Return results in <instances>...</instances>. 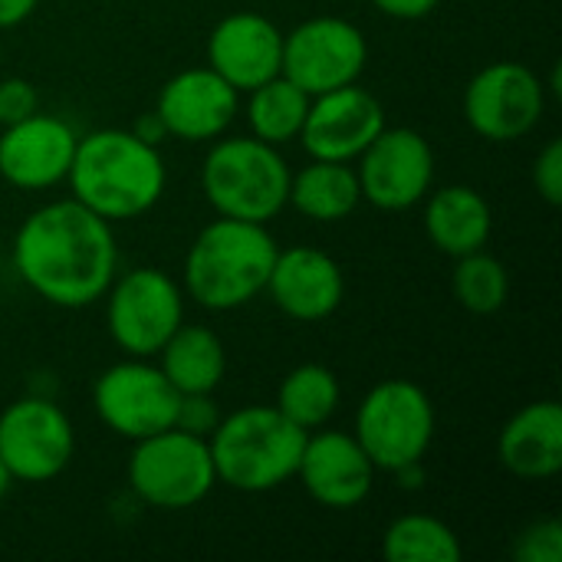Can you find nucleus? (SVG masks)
I'll list each match as a JSON object with an SVG mask.
<instances>
[{
  "label": "nucleus",
  "mask_w": 562,
  "mask_h": 562,
  "mask_svg": "<svg viewBox=\"0 0 562 562\" xmlns=\"http://www.w3.org/2000/svg\"><path fill=\"white\" fill-rule=\"evenodd\" d=\"M155 112L168 138L181 142H214L221 138L240 112V92L221 79L211 66H194L175 72L158 99Z\"/></svg>",
  "instance_id": "f3484780"
},
{
  "label": "nucleus",
  "mask_w": 562,
  "mask_h": 562,
  "mask_svg": "<svg viewBox=\"0 0 562 562\" xmlns=\"http://www.w3.org/2000/svg\"><path fill=\"white\" fill-rule=\"evenodd\" d=\"M369 3L392 20H425L438 10L441 0H369Z\"/></svg>",
  "instance_id": "2f4dec72"
},
{
  "label": "nucleus",
  "mask_w": 562,
  "mask_h": 562,
  "mask_svg": "<svg viewBox=\"0 0 562 562\" xmlns=\"http://www.w3.org/2000/svg\"><path fill=\"white\" fill-rule=\"evenodd\" d=\"M290 165L254 135H221L201 165V191L217 217L270 224L290 198Z\"/></svg>",
  "instance_id": "39448f33"
},
{
  "label": "nucleus",
  "mask_w": 562,
  "mask_h": 562,
  "mask_svg": "<svg viewBox=\"0 0 562 562\" xmlns=\"http://www.w3.org/2000/svg\"><path fill=\"white\" fill-rule=\"evenodd\" d=\"M547 112L543 79L510 59H497L474 72L464 89V119L487 142H517L537 128Z\"/></svg>",
  "instance_id": "f8f14e48"
},
{
  "label": "nucleus",
  "mask_w": 562,
  "mask_h": 562,
  "mask_svg": "<svg viewBox=\"0 0 562 562\" xmlns=\"http://www.w3.org/2000/svg\"><path fill=\"white\" fill-rule=\"evenodd\" d=\"M497 458L520 481H550L562 471V405L530 402L501 428Z\"/></svg>",
  "instance_id": "aec40b11"
},
{
  "label": "nucleus",
  "mask_w": 562,
  "mask_h": 562,
  "mask_svg": "<svg viewBox=\"0 0 562 562\" xmlns=\"http://www.w3.org/2000/svg\"><path fill=\"white\" fill-rule=\"evenodd\" d=\"M0 63H3V46H0Z\"/></svg>",
  "instance_id": "c9c22d12"
},
{
  "label": "nucleus",
  "mask_w": 562,
  "mask_h": 562,
  "mask_svg": "<svg viewBox=\"0 0 562 562\" xmlns=\"http://www.w3.org/2000/svg\"><path fill=\"white\" fill-rule=\"evenodd\" d=\"M517 562H562V524L560 520H533L520 530L514 543Z\"/></svg>",
  "instance_id": "cd10ccee"
},
{
  "label": "nucleus",
  "mask_w": 562,
  "mask_h": 562,
  "mask_svg": "<svg viewBox=\"0 0 562 562\" xmlns=\"http://www.w3.org/2000/svg\"><path fill=\"white\" fill-rule=\"evenodd\" d=\"M66 184L69 198L119 224L148 214L161 201L168 168L158 145L142 142L132 128H95L79 135Z\"/></svg>",
  "instance_id": "f03ea898"
},
{
  "label": "nucleus",
  "mask_w": 562,
  "mask_h": 562,
  "mask_svg": "<svg viewBox=\"0 0 562 562\" xmlns=\"http://www.w3.org/2000/svg\"><path fill=\"white\" fill-rule=\"evenodd\" d=\"M362 201L379 211H408L422 204L435 184L431 142L415 128H382L356 158Z\"/></svg>",
  "instance_id": "ddd939ff"
},
{
  "label": "nucleus",
  "mask_w": 562,
  "mask_h": 562,
  "mask_svg": "<svg viewBox=\"0 0 562 562\" xmlns=\"http://www.w3.org/2000/svg\"><path fill=\"white\" fill-rule=\"evenodd\" d=\"M375 464L349 431L316 428L306 435L296 477L303 491L326 510H352L359 507L375 484Z\"/></svg>",
  "instance_id": "dca6fc26"
},
{
  "label": "nucleus",
  "mask_w": 562,
  "mask_h": 562,
  "mask_svg": "<svg viewBox=\"0 0 562 562\" xmlns=\"http://www.w3.org/2000/svg\"><path fill=\"white\" fill-rule=\"evenodd\" d=\"M76 454L69 415L49 395H23L0 412V461L20 484L59 477Z\"/></svg>",
  "instance_id": "1a4fd4ad"
},
{
  "label": "nucleus",
  "mask_w": 562,
  "mask_h": 562,
  "mask_svg": "<svg viewBox=\"0 0 562 562\" xmlns=\"http://www.w3.org/2000/svg\"><path fill=\"white\" fill-rule=\"evenodd\" d=\"M389 562H461L464 550L458 533L431 514H405L382 533Z\"/></svg>",
  "instance_id": "a878e982"
},
{
  "label": "nucleus",
  "mask_w": 562,
  "mask_h": 562,
  "mask_svg": "<svg viewBox=\"0 0 562 562\" xmlns=\"http://www.w3.org/2000/svg\"><path fill=\"white\" fill-rule=\"evenodd\" d=\"M263 293L283 316L296 323H323L342 306L346 277L326 250L300 244L277 250Z\"/></svg>",
  "instance_id": "6ab92c4d"
},
{
  "label": "nucleus",
  "mask_w": 562,
  "mask_h": 562,
  "mask_svg": "<svg viewBox=\"0 0 562 562\" xmlns=\"http://www.w3.org/2000/svg\"><path fill=\"white\" fill-rule=\"evenodd\" d=\"M369 63L366 33L346 16H310L283 33L280 72L306 95L359 82Z\"/></svg>",
  "instance_id": "9b49d317"
},
{
  "label": "nucleus",
  "mask_w": 562,
  "mask_h": 562,
  "mask_svg": "<svg viewBox=\"0 0 562 562\" xmlns=\"http://www.w3.org/2000/svg\"><path fill=\"white\" fill-rule=\"evenodd\" d=\"M286 204L316 224L346 221L362 204V191H359V178H356L352 161L310 158V165H303L300 171L290 175Z\"/></svg>",
  "instance_id": "4be33fe9"
},
{
  "label": "nucleus",
  "mask_w": 562,
  "mask_h": 562,
  "mask_svg": "<svg viewBox=\"0 0 562 562\" xmlns=\"http://www.w3.org/2000/svg\"><path fill=\"white\" fill-rule=\"evenodd\" d=\"M533 188L537 194L550 204L560 207L562 204V142L550 138L543 145V151L533 161Z\"/></svg>",
  "instance_id": "7c9ffc66"
},
{
  "label": "nucleus",
  "mask_w": 562,
  "mask_h": 562,
  "mask_svg": "<svg viewBox=\"0 0 562 562\" xmlns=\"http://www.w3.org/2000/svg\"><path fill=\"white\" fill-rule=\"evenodd\" d=\"M33 112H40L36 86L30 79H20V76L0 79V128L13 125V122H23Z\"/></svg>",
  "instance_id": "c756f323"
},
{
  "label": "nucleus",
  "mask_w": 562,
  "mask_h": 562,
  "mask_svg": "<svg viewBox=\"0 0 562 562\" xmlns=\"http://www.w3.org/2000/svg\"><path fill=\"white\" fill-rule=\"evenodd\" d=\"M207 66L237 92H250L280 76L283 30L257 10H234L221 16L207 36Z\"/></svg>",
  "instance_id": "a211bd4d"
},
{
  "label": "nucleus",
  "mask_w": 562,
  "mask_h": 562,
  "mask_svg": "<svg viewBox=\"0 0 562 562\" xmlns=\"http://www.w3.org/2000/svg\"><path fill=\"white\" fill-rule=\"evenodd\" d=\"M339 402H342V389L336 372L319 362H303L283 375L273 408L283 418H290L296 428L316 431L339 412Z\"/></svg>",
  "instance_id": "393cba45"
},
{
  "label": "nucleus",
  "mask_w": 562,
  "mask_h": 562,
  "mask_svg": "<svg viewBox=\"0 0 562 562\" xmlns=\"http://www.w3.org/2000/svg\"><path fill=\"white\" fill-rule=\"evenodd\" d=\"M132 132H135L142 142H148V145H161V142L168 138V132H165V125H161V119H158L155 109L145 112V115H138V122L132 125Z\"/></svg>",
  "instance_id": "72a5a7b5"
},
{
  "label": "nucleus",
  "mask_w": 562,
  "mask_h": 562,
  "mask_svg": "<svg viewBox=\"0 0 562 562\" xmlns=\"http://www.w3.org/2000/svg\"><path fill=\"white\" fill-rule=\"evenodd\" d=\"M280 244L267 224L217 217L198 231L184 254L181 290L211 313H234L267 290Z\"/></svg>",
  "instance_id": "7ed1b4c3"
},
{
  "label": "nucleus",
  "mask_w": 562,
  "mask_h": 562,
  "mask_svg": "<svg viewBox=\"0 0 562 562\" xmlns=\"http://www.w3.org/2000/svg\"><path fill=\"white\" fill-rule=\"evenodd\" d=\"M451 290H454V300L468 313L491 316V313L504 310V303L510 296V273L494 254L474 250V254H464L454 260Z\"/></svg>",
  "instance_id": "bb28decb"
},
{
  "label": "nucleus",
  "mask_w": 562,
  "mask_h": 562,
  "mask_svg": "<svg viewBox=\"0 0 562 562\" xmlns=\"http://www.w3.org/2000/svg\"><path fill=\"white\" fill-rule=\"evenodd\" d=\"M128 454V487L132 494L155 510H191L214 487V461L207 438L188 435L181 428H165L142 441H132Z\"/></svg>",
  "instance_id": "0eeeda50"
},
{
  "label": "nucleus",
  "mask_w": 562,
  "mask_h": 562,
  "mask_svg": "<svg viewBox=\"0 0 562 562\" xmlns=\"http://www.w3.org/2000/svg\"><path fill=\"white\" fill-rule=\"evenodd\" d=\"M178 398V389L165 379L158 362L135 356L109 366L92 385V408L99 422L125 441H142L175 428Z\"/></svg>",
  "instance_id": "9d476101"
},
{
  "label": "nucleus",
  "mask_w": 562,
  "mask_h": 562,
  "mask_svg": "<svg viewBox=\"0 0 562 562\" xmlns=\"http://www.w3.org/2000/svg\"><path fill=\"white\" fill-rule=\"evenodd\" d=\"M76 128L59 115L33 112L0 128V178L20 191H49L66 181L76 155Z\"/></svg>",
  "instance_id": "2eb2a0df"
},
{
  "label": "nucleus",
  "mask_w": 562,
  "mask_h": 562,
  "mask_svg": "<svg viewBox=\"0 0 562 562\" xmlns=\"http://www.w3.org/2000/svg\"><path fill=\"white\" fill-rule=\"evenodd\" d=\"M158 369L178 389V395L191 392H217L227 372V352L214 329L181 323L171 339L158 349Z\"/></svg>",
  "instance_id": "5701e85b"
},
{
  "label": "nucleus",
  "mask_w": 562,
  "mask_h": 562,
  "mask_svg": "<svg viewBox=\"0 0 562 562\" xmlns=\"http://www.w3.org/2000/svg\"><path fill=\"white\" fill-rule=\"evenodd\" d=\"M303 428L273 405H247L217 422L207 438L217 484L237 494H270L296 477L306 445Z\"/></svg>",
  "instance_id": "20e7f679"
},
{
  "label": "nucleus",
  "mask_w": 562,
  "mask_h": 562,
  "mask_svg": "<svg viewBox=\"0 0 562 562\" xmlns=\"http://www.w3.org/2000/svg\"><path fill=\"white\" fill-rule=\"evenodd\" d=\"M356 441L375 471L395 474L425 461L435 441V405L412 379H385L366 392L356 408Z\"/></svg>",
  "instance_id": "423d86ee"
},
{
  "label": "nucleus",
  "mask_w": 562,
  "mask_h": 562,
  "mask_svg": "<svg viewBox=\"0 0 562 562\" xmlns=\"http://www.w3.org/2000/svg\"><path fill=\"white\" fill-rule=\"evenodd\" d=\"M13 270L49 306L86 310L115 280V231L76 198L49 201L20 221Z\"/></svg>",
  "instance_id": "f257e3e1"
},
{
  "label": "nucleus",
  "mask_w": 562,
  "mask_h": 562,
  "mask_svg": "<svg viewBox=\"0 0 562 562\" xmlns=\"http://www.w3.org/2000/svg\"><path fill=\"white\" fill-rule=\"evenodd\" d=\"M221 405L214 402V392H191L178 398V415H175V428L198 435V438H211V431L221 422Z\"/></svg>",
  "instance_id": "c85d7f7f"
},
{
  "label": "nucleus",
  "mask_w": 562,
  "mask_h": 562,
  "mask_svg": "<svg viewBox=\"0 0 562 562\" xmlns=\"http://www.w3.org/2000/svg\"><path fill=\"white\" fill-rule=\"evenodd\" d=\"M425 204V234L451 260L484 250L494 234V211L487 198L471 184H448L428 191Z\"/></svg>",
  "instance_id": "412c9836"
},
{
  "label": "nucleus",
  "mask_w": 562,
  "mask_h": 562,
  "mask_svg": "<svg viewBox=\"0 0 562 562\" xmlns=\"http://www.w3.org/2000/svg\"><path fill=\"white\" fill-rule=\"evenodd\" d=\"M40 0H0V30H13L36 13Z\"/></svg>",
  "instance_id": "473e14b6"
},
{
  "label": "nucleus",
  "mask_w": 562,
  "mask_h": 562,
  "mask_svg": "<svg viewBox=\"0 0 562 562\" xmlns=\"http://www.w3.org/2000/svg\"><path fill=\"white\" fill-rule=\"evenodd\" d=\"M10 484H13V477H10V471L3 468V461H0V501L7 497V491H10Z\"/></svg>",
  "instance_id": "f704fd0d"
},
{
  "label": "nucleus",
  "mask_w": 562,
  "mask_h": 562,
  "mask_svg": "<svg viewBox=\"0 0 562 562\" xmlns=\"http://www.w3.org/2000/svg\"><path fill=\"white\" fill-rule=\"evenodd\" d=\"M382 128L385 109L379 95L362 89L359 82H349L310 99L300 142L310 158L356 161Z\"/></svg>",
  "instance_id": "4468645a"
},
{
  "label": "nucleus",
  "mask_w": 562,
  "mask_h": 562,
  "mask_svg": "<svg viewBox=\"0 0 562 562\" xmlns=\"http://www.w3.org/2000/svg\"><path fill=\"white\" fill-rule=\"evenodd\" d=\"M310 99L296 82H290L283 72L254 86L247 92V125L250 135L270 145H290L300 138L306 112H310Z\"/></svg>",
  "instance_id": "b1692460"
},
{
  "label": "nucleus",
  "mask_w": 562,
  "mask_h": 562,
  "mask_svg": "<svg viewBox=\"0 0 562 562\" xmlns=\"http://www.w3.org/2000/svg\"><path fill=\"white\" fill-rule=\"evenodd\" d=\"M102 300L112 342L135 359H155L184 323V290L158 267L119 273Z\"/></svg>",
  "instance_id": "6e6552de"
}]
</instances>
